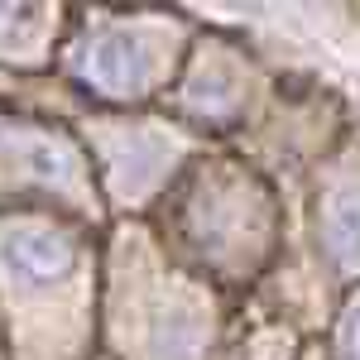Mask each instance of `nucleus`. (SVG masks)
<instances>
[{
  "instance_id": "nucleus-5",
  "label": "nucleus",
  "mask_w": 360,
  "mask_h": 360,
  "mask_svg": "<svg viewBox=\"0 0 360 360\" xmlns=\"http://www.w3.org/2000/svg\"><path fill=\"white\" fill-rule=\"evenodd\" d=\"M341 346H346V360H360V307L346 317V332H341Z\"/></svg>"
},
{
  "instance_id": "nucleus-2",
  "label": "nucleus",
  "mask_w": 360,
  "mask_h": 360,
  "mask_svg": "<svg viewBox=\"0 0 360 360\" xmlns=\"http://www.w3.org/2000/svg\"><path fill=\"white\" fill-rule=\"evenodd\" d=\"M149 68H154L149 44L139 34H125V29L96 34L82 53V77L106 96H135L139 86L149 82Z\"/></svg>"
},
{
  "instance_id": "nucleus-1",
  "label": "nucleus",
  "mask_w": 360,
  "mask_h": 360,
  "mask_svg": "<svg viewBox=\"0 0 360 360\" xmlns=\"http://www.w3.org/2000/svg\"><path fill=\"white\" fill-rule=\"evenodd\" d=\"M72 264H77V250L53 226L25 221L0 236V269L15 283H34V288L39 283H58V278L72 274Z\"/></svg>"
},
{
  "instance_id": "nucleus-4",
  "label": "nucleus",
  "mask_w": 360,
  "mask_h": 360,
  "mask_svg": "<svg viewBox=\"0 0 360 360\" xmlns=\"http://www.w3.org/2000/svg\"><path fill=\"white\" fill-rule=\"evenodd\" d=\"M15 149H20V159L34 178H49V183H68V178H77V154H72V144L58 135H20L15 139Z\"/></svg>"
},
{
  "instance_id": "nucleus-3",
  "label": "nucleus",
  "mask_w": 360,
  "mask_h": 360,
  "mask_svg": "<svg viewBox=\"0 0 360 360\" xmlns=\"http://www.w3.org/2000/svg\"><path fill=\"white\" fill-rule=\"evenodd\" d=\"M327 245L332 255L356 269L360 264V188H336L332 207H327Z\"/></svg>"
}]
</instances>
